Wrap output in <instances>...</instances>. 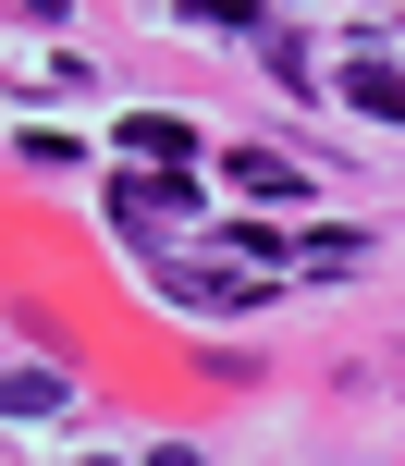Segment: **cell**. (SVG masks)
I'll return each instance as SVG.
<instances>
[{
  "label": "cell",
  "mask_w": 405,
  "mask_h": 466,
  "mask_svg": "<svg viewBox=\"0 0 405 466\" xmlns=\"http://www.w3.org/2000/svg\"><path fill=\"white\" fill-rule=\"evenodd\" d=\"M111 147H136V160H197V123H172V111H123Z\"/></svg>",
  "instance_id": "cell-1"
},
{
  "label": "cell",
  "mask_w": 405,
  "mask_h": 466,
  "mask_svg": "<svg viewBox=\"0 0 405 466\" xmlns=\"http://www.w3.org/2000/svg\"><path fill=\"white\" fill-rule=\"evenodd\" d=\"M344 98H357L369 123H405V74H393V62H357V74H344Z\"/></svg>",
  "instance_id": "cell-2"
},
{
  "label": "cell",
  "mask_w": 405,
  "mask_h": 466,
  "mask_svg": "<svg viewBox=\"0 0 405 466\" xmlns=\"http://www.w3.org/2000/svg\"><path fill=\"white\" fill-rule=\"evenodd\" d=\"M0 418H62V380L49 369H0Z\"/></svg>",
  "instance_id": "cell-3"
},
{
  "label": "cell",
  "mask_w": 405,
  "mask_h": 466,
  "mask_svg": "<svg viewBox=\"0 0 405 466\" xmlns=\"http://www.w3.org/2000/svg\"><path fill=\"white\" fill-rule=\"evenodd\" d=\"M111 209L123 221H172V209H197V185H111Z\"/></svg>",
  "instance_id": "cell-4"
}]
</instances>
